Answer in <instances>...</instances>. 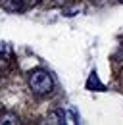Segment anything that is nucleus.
<instances>
[{"label": "nucleus", "mask_w": 123, "mask_h": 125, "mask_svg": "<svg viewBox=\"0 0 123 125\" xmlns=\"http://www.w3.org/2000/svg\"><path fill=\"white\" fill-rule=\"evenodd\" d=\"M27 83H29V89L33 91V94H37V96H46L54 89L52 75L46 69H33L27 77Z\"/></svg>", "instance_id": "f257e3e1"}, {"label": "nucleus", "mask_w": 123, "mask_h": 125, "mask_svg": "<svg viewBox=\"0 0 123 125\" xmlns=\"http://www.w3.org/2000/svg\"><path fill=\"white\" fill-rule=\"evenodd\" d=\"M2 8L8 14H17V12H21L25 8V4H23V0H4L2 2Z\"/></svg>", "instance_id": "f03ea898"}, {"label": "nucleus", "mask_w": 123, "mask_h": 125, "mask_svg": "<svg viewBox=\"0 0 123 125\" xmlns=\"http://www.w3.org/2000/svg\"><path fill=\"white\" fill-rule=\"evenodd\" d=\"M12 60V48L8 42H0V67H6Z\"/></svg>", "instance_id": "7ed1b4c3"}, {"label": "nucleus", "mask_w": 123, "mask_h": 125, "mask_svg": "<svg viewBox=\"0 0 123 125\" xmlns=\"http://www.w3.org/2000/svg\"><path fill=\"white\" fill-rule=\"evenodd\" d=\"M48 123H54V125H62V123H67V117H65V112L63 110H54V112H50L48 114Z\"/></svg>", "instance_id": "20e7f679"}, {"label": "nucleus", "mask_w": 123, "mask_h": 125, "mask_svg": "<svg viewBox=\"0 0 123 125\" xmlns=\"http://www.w3.org/2000/svg\"><path fill=\"white\" fill-rule=\"evenodd\" d=\"M87 89H89V91H104V89H106V87L100 83V79H98V75H96V71H92L91 75H89Z\"/></svg>", "instance_id": "39448f33"}, {"label": "nucleus", "mask_w": 123, "mask_h": 125, "mask_svg": "<svg viewBox=\"0 0 123 125\" xmlns=\"http://www.w3.org/2000/svg\"><path fill=\"white\" fill-rule=\"evenodd\" d=\"M15 123H19V119H17V115L12 114V112L0 115V125H15Z\"/></svg>", "instance_id": "423d86ee"}, {"label": "nucleus", "mask_w": 123, "mask_h": 125, "mask_svg": "<svg viewBox=\"0 0 123 125\" xmlns=\"http://www.w3.org/2000/svg\"><path fill=\"white\" fill-rule=\"evenodd\" d=\"M23 4H25V8H31V6L41 4V0H23Z\"/></svg>", "instance_id": "0eeeda50"}, {"label": "nucleus", "mask_w": 123, "mask_h": 125, "mask_svg": "<svg viewBox=\"0 0 123 125\" xmlns=\"http://www.w3.org/2000/svg\"><path fill=\"white\" fill-rule=\"evenodd\" d=\"M56 2H62V4H63V2H67V0H56Z\"/></svg>", "instance_id": "6e6552de"}, {"label": "nucleus", "mask_w": 123, "mask_h": 125, "mask_svg": "<svg viewBox=\"0 0 123 125\" xmlns=\"http://www.w3.org/2000/svg\"><path fill=\"white\" fill-rule=\"evenodd\" d=\"M121 2H123V0H121Z\"/></svg>", "instance_id": "1a4fd4ad"}]
</instances>
